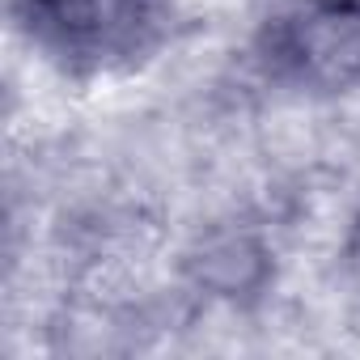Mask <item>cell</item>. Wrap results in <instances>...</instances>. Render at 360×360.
<instances>
[{
	"label": "cell",
	"mask_w": 360,
	"mask_h": 360,
	"mask_svg": "<svg viewBox=\"0 0 360 360\" xmlns=\"http://www.w3.org/2000/svg\"><path fill=\"white\" fill-rule=\"evenodd\" d=\"M22 13L39 47L68 68H115L148 47L161 0H22Z\"/></svg>",
	"instance_id": "obj_1"
},
{
	"label": "cell",
	"mask_w": 360,
	"mask_h": 360,
	"mask_svg": "<svg viewBox=\"0 0 360 360\" xmlns=\"http://www.w3.org/2000/svg\"><path fill=\"white\" fill-rule=\"evenodd\" d=\"M284 77L318 94L360 85V0H292L271 30Z\"/></svg>",
	"instance_id": "obj_2"
},
{
	"label": "cell",
	"mask_w": 360,
	"mask_h": 360,
	"mask_svg": "<svg viewBox=\"0 0 360 360\" xmlns=\"http://www.w3.org/2000/svg\"><path fill=\"white\" fill-rule=\"evenodd\" d=\"M191 271H195V280L204 288L238 297V292L259 288V280L267 271V250L255 238H246V233H217L191 259Z\"/></svg>",
	"instance_id": "obj_3"
},
{
	"label": "cell",
	"mask_w": 360,
	"mask_h": 360,
	"mask_svg": "<svg viewBox=\"0 0 360 360\" xmlns=\"http://www.w3.org/2000/svg\"><path fill=\"white\" fill-rule=\"evenodd\" d=\"M347 263H352V276H356V284H360V225H356V233H352V246H347Z\"/></svg>",
	"instance_id": "obj_4"
}]
</instances>
